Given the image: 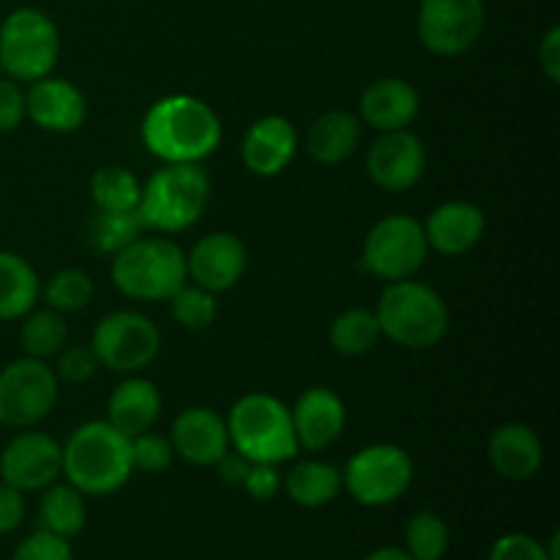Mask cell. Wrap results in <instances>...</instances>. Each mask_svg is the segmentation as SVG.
<instances>
[{
	"mask_svg": "<svg viewBox=\"0 0 560 560\" xmlns=\"http://www.w3.org/2000/svg\"><path fill=\"white\" fill-rule=\"evenodd\" d=\"M142 142L164 164H200L222 142V120L211 104L189 93H173L142 118Z\"/></svg>",
	"mask_w": 560,
	"mask_h": 560,
	"instance_id": "cell-1",
	"label": "cell"
},
{
	"mask_svg": "<svg viewBox=\"0 0 560 560\" xmlns=\"http://www.w3.org/2000/svg\"><path fill=\"white\" fill-rule=\"evenodd\" d=\"M131 474L129 438L109 421H88L63 443V476L82 495H109Z\"/></svg>",
	"mask_w": 560,
	"mask_h": 560,
	"instance_id": "cell-2",
	"label": "cell"
},
{
	"mask_svg": "<svg viewBox=\"0 0 560 560\" xmlns=\"http://www.w3.org/2000/svg\"><path fill=\"white\" fill-rule=\"evenodd\" d=\"M230 446L249 463L279 465L299 454L293 416L284 402L271 394H246L230 408L228 416Z\"/></svg>",
	"mask_w": 560,
	"mask_h": 560,
	"instance_id": "cell-3",
	"label": "cell"
},
{
	"mask_svg": "<svg viewBox=\"0 0 560 560\" xmlns=\"http://www.w3.org/2000/svg\"><path fill=\"white\" fill-rule=\"evenodd\" d=\"M375 315L381 334L408 350L435 348L448 331L446 301L430 284L416 282L413 277L388 282Z\"/></svg>",
	"mask_w": 560,
	"mask_h": 560,
	"instance_id": "cell-4",
	"label": "cell"
},
{
	"mask_svg": "<svg viewBox=\"0 0 560 560\" xmlns=\"http://www.w3.org/2000/svg\"><path fill=\"white\" fill-rule=\"evenodd\" d=\"M211 200V180L200 164H164L142 186L140 211L145 230L180 233L200 222Z\"/></svg>",
	"mask_w": 560,
	"mask_h": 560,
	"instance_id": "cell-5",
	"label": "cell"
},
{
	"mask_svg": "<svg viewBox=\"0 0 560 560\" xmlns=\"http://www.w3.org/2000/svg\"><path fill=\"white\" fill-rule=\"evenodd\" d=\"M186 255L167 238H137L113 255V284L137 301H167L186 284Z\"/></svg>",
	"mask_w": 560,
	"mask_h": 560,
	"instance_id": "cell-6",
	"label": "cell"
},
{
	"mask_svg": "<svg viewBox=\"0 0 560 560\" xmlns=\"http://www.w3.org/2000/svg\"><path fill=\"white\" fill-rule=\"evenodd\" d=\"M60 58L58 25L42 9L22 5L0 25V69L16 82H36L52 74Z\"/></svg>",
	"mask_w": 560,
	"mask_h": 560,
	"instance_id": "cell-7",
	"label": "cell"
},
{
	"mask_svg": "<svg viewBox=\"0 0 560 560\" xmlns=\"http://www.w3.org/2000/svg\"><path fill=\"white\" fill-rule=\"evenodd\" d=\"M430 255L424 224L413 217H386L366 233L364 238V268L383 282L410 279Z\"/></svg>",
	"mask_w": 560,
	"mask_h": 560,
	"instance_id": "cell-8",
	"label": "cell"
},
{
	"mask_svg": "<svg viewBox=\"0 0 560 560\" xmlns=\"http://www.w3.org/2000/svg\"><path fill=\"white\" fill-rule=\"evenodd\" d=\"M58 402V375L42 359H16L0 370V424L27 430Z\"/></svg>",
	"mask_w": 560,
	"mask_h": 560,
	"instance_id": "cell-9",
	"label": "cell"
},
{
	"mask_svg": "<svg viewBox=\"0 0 560 560\" xmlns=\"http://www.w3.org/2000/svg\"><path fill=\"white\" fill-rule=\"evenodd\" d=\"M413 463L408 452L394 443H375L353 454L345 468L342 485L364 506H388L408 492Z\"/></svg>",
	"mask_w": 560,
	"mask_h": 560,
	"instance_id": "cell-10",
	"label": "cell"
},
{
	"mask_svg": "<svg viewBox=\"0 0 560 560\" xmlns=\"http://www.w3.org/2000/svg\"><path fill=\"white\" fill-rule=\"evenodd\" d=\"M159 328L140 312L120 310L102 317L93 328L91 348L98 364L113 372H140L159 355Z\"/></svg>",
	"mask_w": 560,
	"mask_h": 560,
	"instance_id": "cell-11",
	"label": "cell"
},
{
	"mask_svg": "<svg viewBox=\"0 0 560 560\" xmlns=\"http://www.w3.org/2000/svg\"><path fill=\"white\" fill-rule=\"evenodd\" d=\"M485 22V0H421L416 33L432 55L457 58L479 42Z\"/></svg>",
	"mask_w": 560,
	"mask_h": 560,
	"instance_id": "cell-12",
	"label": "cell"
},
{
	"mask_svg": "<svg viewBox=\"0 0 560 560\" xmlns=\"http://www.w3.org/2000/svg\"><path fill=\"white\" fill-rule=\"evenodd\" d=\"M63 474V446L47 432H20L0 454V479L20 492L44 490Z\"/></svg>",
	"mask_w": 560,
	"mask_h": 560,
	"instance_id": "cell-13",
	"label": "cell"
},
{
	"mask_svg": "<svg viewBox=\"0 0 560 560\" xmlns=\"http://www.w3.org/2000/svg\"><path fill=\"white\" fill-rule=\"evenodd\" d=\"M427 170V148L413 131H383L381 140L366 153V173L381 189L408 191Z\"/></svg>",
	"mask_w": 560,
	"mask_h": 560,
	"instance_id": "cell-14",
	"label": "cell"
},
{
	"mask_svg": "<svg viewBox=\"0 0 560 560\" xmlns=\"http://www.w3.org/2000/svg\"><path fill=\"white\" fill-rule=\"evenodd\" d=\"M246 266H249L246 246L233 233L206 235L186 257V273L195 279V284L211 290V293H224V290L235 288L246 273Z\"/></svg>",
	"mask_w": 560,
	"mask_h": 560,
	"instance_id": "cell-15",
	"label": "cell"
},
{
	"mask_svg": "<svg viewBox=\"0 0 560 560\" xmlns=\"http://www.w3.org/2000/svg\"><path fill=\"white\" fill-rule=\"evenodd\" d=\"M25 115L44 131L69 135L85 124L88 104L77 85L63 77H42L25 93Z\"/></svg>",
	"mask_w": 560,
	"mask_h": 560,
	"instance_id": "cell-16",
	"label": "cell"
},
{
	"mask_svg": "<svg viewBox=\"0 0 560 560\" xmlns=\"http://www.w3.org/2000/svg\"><path fill=\"white\" fill-rule=\"evenodd\" d=\"M290 416H293L295 441L306 452H323L331 446L342 435L345 421H348L342 397L326 386L306 388Z\"/></svg>",
	"mask_w": 560,
	"mask_h": 560,
	"instance_id": "cell-17",
	"label": "cell"
},
{
	"mask_svg": "<svg viewBox=\"0 0 560 560\" xmlns=\"http://www.w3.org/2000/svg\"><path fill=\"white\" fill-rule=\"evenodd\" d=\"M299 151V135L295 126L282 115H266L246 129L241 142V159L252 175L273 178L295 159Z\"/></svg>",
	"mask_w": 560,
	"mask_h": 560,
	"instance_id": "cell-18",
	"label": "cell"
},
{
	"mask_svg": "<svg viewBox=\"0 0 560 560\" xmlns=\"http://www.w3.org/2000/svg\"><path fill=\"white\" fill-rule=\"evenodd\" d=\"M173 452L191 465H217L230 452L228 421L208 408H186L173 421Z\"/></svg>",
	"mask_w": 560,
	"mask_h": 560,
	"instance_id": "cell-19",
	"label": "cell"
},
{
	"mask_svg": "<svg viewBox=\"0 0 560 560\" xmlns=\"http://www.w3.org/2000/svg\"><path fill=\"white\" fill-rule=\"evenodd\" d=\"M487 230V219L479 206L465 200H448L430 213L424 235L430 249L446 257H459L474 249Z\"/></svg>",
	"mask_w": 560,
	"mask_h": 560,
	"instance_id": "cell-20",
	"label": "cell"
},
{
	"mask_svg": "<svg viewBox=\"0 0 560 560\" xmlns=\"http://www.w3.org/2000/svg\"><path fill=\"white\" fill-rule=\"evenodd\" d=\"M419 93L408 80L399 77H381L370 82L361 93V118L377 131H397L408 129L419 115Z\"/></svg>",
	"mask_w": 560,
	"mask_h": 560,
	"instance_id": "cell-21",
	"label": "cell"
},
{
	"mask_svg": "<svg viewBox=\"0 0 560 560\" xmlns=\"http://www.w3.org/2000/svg\"><path fill=\"white\" fill-rule=\"evenodd\" d=\"M490 465L509 481H528L545 463V446L539 435L525 424H503L490 438Z\"/></svg>",
	"mask_w": 560,
	"mask_h": 560,
	"instance_id": "cell-22",
	"label": "cell"
},
{
	"mask_svg": "<svg viewBox=\"0 0 560 560\" xmlns=\"http://www.w3.org/2000/svg\"><path fill=\"white\" fill-rule=\"evenodd\" d=\"M107 410L109 424L124 432L126 438H135L156 424L159 413H162V397H159V388L151 381L129 377V381L115 386Z\"/></svg>",
	"mask_w": 560,
	"mask_h": 560,
	"instance_id": "cell-23",
	"label": "cell"
},
{
	"mask_svg": "<svg viewBox=\"0 0 560 560\" xmlns=\"http://www.w3.org/2000/svg\"><path fill=\"white\" fill-rule=\"evenodd\" d=\"M361 142V120L348 109L323 113L306 131V151L320 164H342Z\"/></svg>",
	"mask_w": 560,
	"mask_h": 560,
	"instance_id": "cell-24",
	"label": "cell"
},
{
	"mask_svg": "<svg viewBox=\"0 0 560 560\" xmlns=\"http://www.w3.org/2000/svg\"><path fill=\"white\" fill-rule=\"evenodd\" d=\"M38 277L25 257L0 252V320H20L36 306Z\"/></svg>",
	"mask_w": 560,
	"mask_h": 560,
	"instance_id": "cell-25",
	"label": "cell"
},
{
	"mask_svg": "<svg viewBox=\"0 0 560 560\" xmlns=\"http://www.w3.org/2000/svg\"><path fill=\"white\" fill-rule=\"evenodd\" d=\"M290 501L304 509L328 506L342 490V474L334 465L320 463V459H304L293 465L284 479Z\"/></svg>",
	"mask_w": 560,
	"mask_h": 560,
	"instance_id": "cell-26",
	"label": "cell"
},
{
	"mask_svg": "<svg viewBox=\"0 0 560 560\" xmlns=\"http://www.w3.org/2000/svg\"><path fill=\"white\" fill-rule=\"evenodd\" d=\"M44 490L47 492H44L42 503H38L42 530L63 536V539L80 534L85 528V498H82V492L71 485H58V481H52Z\"/></svg>",
	"mask_w": 560,
	"mask_h": 560,
	"instance_id": "cell-27",
	"label": "cell"
},
{
	"mask_svg": "<svg viewBox=\"0 0 560 560\" xmlns=\"http://www.w3.org/2000/svg\"><path fill=\"white\" fill-rule=\"evenodd\" d=\"M142 184L135 173L118 164L98 167L91 178V200L96 211H137Z\"/></svg>",
	"mask_w": 560,
	"mask_h": 560,
	"instance_id": "cell-28",
	"label": "cell"
},
{
	"mask_svg": "<svg viewBox=\"0 0 560 560\" xmlns=\"http://www.w3.org/2000/svg\"><path fill=\"white\" fill-rule=\"evenodd\" d=\"M145 230L140 211H96L88 224V241L102 255H118Z\"/></svg>",
	"mask_w": 560,
	"mask_h": 560,
	"instance_id": "cell-29",
	"label": "cell"
},
{
	"mask_svg": "<svg viewBox=\"0 0 560 560\" xmlns=\"http://www.w3.org/2000/svg\"><path fill=\"white\" fill-rule=\"evenodd\" d=\"M328 337H331L337 353L364 355L381 339V323H377V315L372 310L355 306V310H345L342 315L334 317Z\"/></svg>",
	"mask_w": 560,
	"mask_h": 560,
	"instance_id": "cell-30",
	"label": "cell"
},
{
	"mask_svg": "<svg viewBox=\"0 0 560 560\" xmlns=\"http://www.w3.org/2000/svg\"><path fill=\"white\" fill-rule=\"evenodd\" d=\"M66 337H69V331H66L63 315L49 310V306L47 310H36V306H33V310L22 317L20 339L22 348H25V353L31 355V359L44 361L49 359V355H58L60 350H63Z\"/></svg>",
	"mask_w": 560,
	"mask_h": 560,
	"instance_id": "cell-31",
	"label": "cell"
},
{
	"mask_svg": "<svg viewBox=\"0 0 560 560\" xmlns=\"http://www.w3.org/2000/svg\"><path fill=\"white\" fill-rule=\"evenodd\" d=\"M167 301L175 323L189 331H206L217 320V293L200 288V284H180Z\"/></svg>",
	"mask_w": 560,
	"mask_h": 560,
	"instance_id": "cell-32",
	"label": "cell"
},
{
	"mask_svg": "<svg viewBox=\"0 0 560 560\" xmlns=\"http://www.w3.org/2000/svg\"><path fill=\"white\" fill-rule=\"evenodd\" d=\"M405 541L413 560H441L448 550V525L438 514L419 512L405 528Z\"/></svg>",
	"mask_w": 560,
	"mask_h": 560,
	"instance_id": "cell-33",
	"label": "cell"
},
{
	"mask_svg": "<svg viewBox=\"0 0 560 560\" xmlns=\"http://www.w3.org/2000/svg\"><path fill=\"white\" fill-rule=\"evenodd\" d=\"M47 304L55 312H80L91 304L93 299V279L80 268H63L47 282Z\"/></svg>",
	"mask_w": 560,
	"mask_h": 560,
	"instance_id": "cell-34",
	"label": "cell"
},
{
	"mask_svg": "<svg viewBox=\"0 0 560 560\" xmlns=\"http://www.w3.org/2000/svg\"><path fill=\"white\" fill-rule=\"evenodd\" d=\"M129 454L131 468L142 470V474H162L173 465V443L156 432H140V435L129 438Z\"/></svg>",
	"mask_w": 560,
	"mask_h": 560,
	"instance_id": "cell-35",
	"label": "cell"
},
{
	"mask_svg": "<svg viewBox=\"0 0 560 560\" xmlns=\"http://www.w3.org/2000/svg\"><path fill=\"white\" fill-rule=\"evenodd\" d=\"M11 560H74V556H71L69 539L49 534V530H36L20 541Z\"/></svg>",
	"mask_w": 560,
	"mask_h": 560,
	"instance_id": "cell-36",
	"label": "cell"
},
{
	"mask_svg": "<svg viewBox=\"0 0 560 560\" xmlns=\"http://www.w3.org/2000/svg\"><path fill=\"white\" fill-rule=\"evenodd\" d=\"M98 359L91 345H77V348L60 350L58 355V375L66 383H88L98 370Z\"/></svg>",
	"mask_w": 560,
	"mask_h": 560,
	"instance_id": "cell-37",
	"label": "cell"
},
{
	"mask_svg": "<svg viewBox=\"0 0 560 560\" xmlns=\"http://www.w3.org/2000/svg\"><path fill=\"white\" fill-rule=\"evenodd\" d=\"M490 560H550V556L534 536L506 534L492 545Z\"/></svg>",
	"mask_w": 560,
	"mask_h": 560,
	"instance_id": "cell-38",
	"label": "cell"
},
{
	"mask_svg": "<svg viewBox=\"0 0 560 560\" xmlns=\"http://www.w3.org/2000/svg\"><path fill=\"white\" fill-rule=\"evenodd\" d=\"M25 91L16 80H0V135L14 131L25 120Z\"/></svg>",
	"mask_w": 560,
	"mask_h": 560,
	"instance_id": "cell-39",
	"label": "cell"
},
{
	"mask_svg": "<svg viewBox=\"0 0 560 560\" xmlns=\"http://www.w3.org/2000/svg\"><path fill=\"white\" fill-rule=\"evenodd\" d=\"M282 487V479L277 474V465H266V463H252L249 476L244 481L246 495L255 498V501H271L273 495Z\"/></svg>",
	"mask_w": 560,
	"mask_h": 560,
	"instance_id": "cell-40",
	"label": "cell"
},
{
	"mask_svg": "<svg viewBox=\"0 0 560 560\" xmlns=\"http://www.w3.org/2000/svg\"><path fill=\"white\" fill-rule=\"evenodd\" d=\"M25 520V498L20 490L0 485V536L16 530Z\"/></svg>",
	"mask_w": 560,
	"mask_h": 560,
	"instance_id": "cell-41",
	"label": "cell"
},
{
	"mask_svg": "<svg viewBox=\"0 0 560 560\" xmlns=\"http://www.w3.org/2000/svg\"><path fill=\"white\" fill-rule=\"evenodd\" d=\"M539 63L552 85L560 82V27H550L539 44Z\"/></svg>",
	"mask_w": 560,
	"mask_h": 560,
	"instance_id": "cell-42",
	"label": "cell"
},
{
	"mask_svg": "<svg viewBox=\"0 0 560 560\" xmlns=\"http://www.w3.org/2000/svg\"><path fill=\"white\" fill-rule=\"evenodd\" d=\"M217 468H219V479H222L224 485H230V487H244L246 476H249L252 463L244 457V454H238V452H235V448H233V452H228L222 459H219Z\"/></svg>",
	"mask_w": 560,
	"mask_h": 560,
	"instance_id": "cell-43",
	"label": "cell"
},
{
	"mask_svg": "<svg viewBox=\"0 0 560 560\" xmlns=\"http://www.w3.org/2000/svg\"><path fill=\"white\" fill-rule=\"evenodd\" d=\"M364 560H413V558L408 556V550H399V547H381V550H375Z\"/></svg>",
	"mask_w": 560,
	"mask_h": 560,
	"instance_id": "cell-44",
	"label": "cell"
},
{
	"mask_svg": "<svg viewBox=\"0 0 560 560\" xmlns=\"http://www.w3.org/2000/svg\"><path fill=\"white\" fill-rule=\"evenodd\" d=\"M0 71H3V69H0Z\"/></svg>",
	"mask_w": 560,
	"mask_h": 560,
	"instance_id": "cell-45",
	"label": "cell"
}]
</instances>
